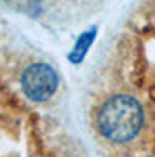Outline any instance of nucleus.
Instances as JSON below:
<instances>
[{"mask_svg":"<svg viewBox=\"0 0 155 157\" xmlns=\"http://www.w3.org/2000/svg\"><path fill=\"white\" fill-rule=\"evenodd\" d=\"M59 87V77L56 70L47 63H33L23 72L21 89L28 100L44 103L56 94Z\"/></svg>","mask_w":155,"mask_h":157,"instance_id":"f03ea898","label":"nucleus"},{"mask_svg":"<svg viewBox=\"0 0 155 157\" xmlns=\"http://www.w3.org/2000/svg\"><path fill=\"white\" fill-rule=\"evenodd\" d=\"M93 39H94V32H89V33L82 35V37L78 39L77 45H75V49H73V52H72V61L73 63L80 61V59L84 58V52H85V51H87V47L91 45Z\"/></svg>","mask_w":155,"mask_h":157,"instance_id":"7ed1b4c3","label":"nucleus"},{"mask_svg":"<svg viewBox=\"0 0 155 157\" xmlns=\"http://www.w3.org/2000/svg\"><path fill=\"white\" fill-rule=\"evenodd\" d=\"M143 108L129 94H115L101 105L96 126L103 138L113 143H127L141 131Z\"/></svg>","mask_w":155,"mask_h":157,"instance_id":"f257e3e1","label":"nucleus"}]
</instances>
